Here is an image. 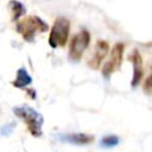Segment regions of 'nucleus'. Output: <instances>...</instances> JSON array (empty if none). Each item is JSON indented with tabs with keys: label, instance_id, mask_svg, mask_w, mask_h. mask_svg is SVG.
<instances>
[{
	"label": "nucleus",
	"instance_id": "14",
	"mask_svg": "<svg viewBox=\"0 0 152 152\" xmlns=\"http://www.w3.org/2000/svg\"><path fill=\"white\" fill-rule=\"evenodd\" d=\"M13 127H14V125H10V126L2 127V128H1V134H10Z\"/></svg>",
	"mask_w": 152,
	"mask_h": 152
},
{
	"label": "nucleus",
	"instance_id": "6",
	"mask_svg": "<svg viewBox=\"0 0 152 152\" xmlns=\"http://www.w3.org/2000/svg\"><path fill=\"white\" fill-rule=\"evenodd\" d=\"M108 50H109V44L108 42L106 40H97L95 46H94V50H93V53L90 55L89 59H88V66L91 68V69H99L101 66V63L103 61V58L107 56L108 53Z\"/></svg>",
	"mask_w": 152,
	"mask_h": 152
},
{
	"label": "nucleus",
	"instance_id": "5",
	"mask_svg": "<svg viewBox=\"0 0 152 152\" xmlns=\"http://www.w3.org/2000/svg\"><path fill=\"white\" fill-rule=\"evenodd\" d=\"M124 50H125V45L122 43H116L114 45V48L110 51L108 61L102 66V75L104 77H109V75H112L114 71H116L119 69V66L121 65V62H122Z\"/></svg>",
	"mask_w": 152,
	"mask_h": 152
},
{
	"label": "nucleus",
	"instance_id": "8",
	"mask_svg": "<svg viewBox=\"0 0 152 152\" xmlns=\"http://www.w3.org/2000/svg\"><path fill=\"white\" fill-rule=\"evenodd\" d=\"M32 83V77L30 76V74L26 71L25 68H20L17 71V76L15 80L12 82V84L15 88H26L28 84Z\"/></svg>",
	"mask_w": 152,
	"mask_h": 152
},
{
	"label": "nucleus",
	"instance_id": "3",
	"mask_svg": "<svg viewBox=\"0 0 152 152\" xmlns=\"http://www.w3.org/2000/svg\"><path fill=\"white\" fill-rule=\"evenodd\" d=\"M69 31H70L69 20L64 17H58L51 27L49 36V45L52 49L64 46L68 42Z\"/></svg>",
	"mask_w": 152,
	"mask_h": 152
},
{
	"label": "nucleus",
	"instance_id": "2",
	"mask_svg": "<svg viewBox=\"0 0 152 152\" xmlns=\"http://www.w3.org/2000/svg\"><path fill=\"white\" fill-rule=\"evenodd\" d=\"M13 113L24 122L26 124L27 129L33 137H40L42 135V126L44 122V119L40 113H38L36 109L28 107V106H18L13 108Z\"/></svg>",
	"mask_w": 152,
	"mask_h": 152
},
{
	"label": "nucleus",
	"instance_id": "10",
	"mask_svg": "<svg viewBox=\"0 0 152 152\" xmlns=\"http://www.w3.org/2000/svg\"><path fill=\"white\" fill-rule=\"evenodd\" d=\"M119 141H120V139L118 135L110 134V135H107L101 139V146L102 147H113V146H116L119 144Z\"/></svg>",
	"mask_w": 152,
	"mask_h": 152
},
{
	"label": "nucleus",
	"instance_id": "13",
	"mask_svg": "<svg viewBox=\"0 0 152 152\" xmlns=\"http://www.w3.org/2000/svg\"><path fill=\"white\" fill-rule=\"evenodd\" d=\"M144 89H145L146 93L152 94V74L146 78V81L144 83Z\"/></svg>",
	"mask_w": 152,
	"mask_h": 152
},
{
	"label": "nucleus",
	"instance_id": "11",
	"mask_svg": "<svg viewBox=\"0 0 152 152\" xmlns=\"http://www.w3.org/2000/svg\"><path fill=\"white\" fill-rule=\"evenodd\" d=\"M142 75H144V71L141 69V66H134L133 69V78H132V82H131V86L132 87H137L141 78H142Z\"/></svg>",
	"mask_w": 152,
	"mask_h": 152
},
{
	"label": "nucleus",
	"instance_id": "12",
	"mask_svg": "<svg viewBox=\"0 0 152 152\" xmlns=\"http://www.w3.org/2000/svg\"><path fill=\"white\" fill-rule=\"evenodd\" d=\"M128 59L133 63V66H141L142 59H141V55L139 53L138 50H133L131 52V55L128 56Z\"/></svg>",
	"mask_w": 152,
	"mask_h": 152
},
{
	"label": "nucleus",
	"instance_id": "1",
	"mask_svg": "<svg viewBox=\"0 0 152 152\" xmlns=\"http://www.w3.org/2000/svg\"><path fill=\"white\" fill-rule=\"evenodd\" d=\"M15 28H17V32L21 34L24 40L31 43L34 40L37 32H45L48 31L49 26L39 17L30 15V17L23 18L21 20H18L15 24Z\"/></svg>",
	"mask_w": 152,
	"mask_h": 152
},
{
	"label": "nucleus",
	"instance_id": "15",
	"mask_svg": "<svg viewBox=\"0 0 152 152\" xmlns=\"http://www.w3.org/2000/svg\"><path fill=\"white\" fill-rule=\"evenodd\" d=\"M26 93L28 94V96L31 99H36V91L33 89H26Z\"/></svg>",
	"mask_w": 152,
	"mask_h": 152
},
{
	"label": "nucleus",
	"instance_id": "7",
	"mask_svg": "<svg viewBox=\"0 0 152 152\" xmlns=\"http://www.w3.org/2000/svg\"><path fill=\"white\" fill-rule=\"evenodd\" d=\"M58 139L75 145H86V144H90L94 140V137L84 133H70V134L58 135Z\"/></svg>",
	"mask_w": 152,
	"mask_h": 152
},
{
	"label": "nucleus",
	"instance_id": "4",
	"mask_svg": "<svg viewBox=\"0 0 152 152\" xmlns=\"http://www.w3.org/2000/svg\"><path fill=\"white\" fill-rule=\"evenodd\" d=\"M90 43V33L87 30L80 31L75 34L70 42L69 46V59L72 62H78L83 56L86 49Z\"/></svg>",
	"mask_w": 152,
	"mask_h": 152
},
{
	"label": "nucleus",
	"instance_id": "9",
	"mask_svg": "<svg viewBox=\"0 0 152 152\" xmlns=\"http://www.w3.org/2000/svg\"><path fill=\"white\" fill-rule=\"evenodd\" d=\"M8 10H10V14H11V19L12 21H18L26 12L24 5L17 0H10L8 2Z\"/></svg>",
	"mask_w": 152,
	"mask_h": 152
}]
</instances>
